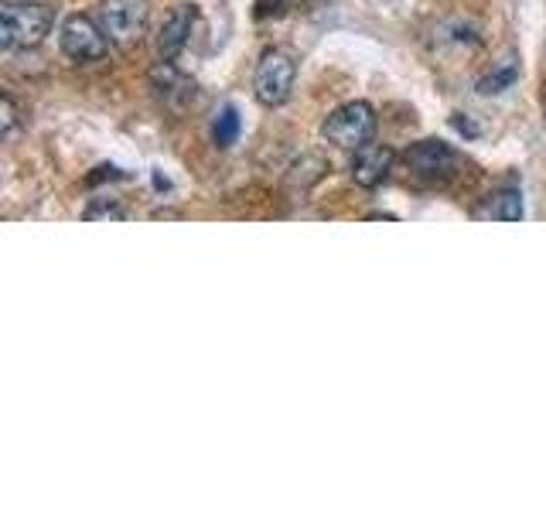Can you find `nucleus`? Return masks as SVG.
Instances as JSON below:
<instances>
[{"label":"nucleus","mask_w":546,"mask_h":512,"mask_svg":"<svg viewBox=\"0 0 546 512\" xmlns=\"http://www.w3.org/2000/svg\"><path fill=\"white\" fill-rule=\"evenodd\" d=\"M59 45L62 52L76 62H99L110 52V35L103 31V24H96L93 18H86V14H72V18L62 21Z\"/></svg>","instance_id":"nucleus-5"},{"label":"nucleus","mask_w":546,"mask_h":512,"mask_svg":"<svg viewBox=\"0 0 546 512\" xmlns=\"http://www.w3.org/2000/svg\"><path fill=\"white\" fill-rule=\"evenodd\" d=\"M55 24V11L45 4H4L0 11V45L4 48H35Z\"/></svg>","instance_id":"nucleus-1"},{"label":"nucleus","mask_w":546,"mask_h":512,"mask_svg":"<svg viewBox=\"0 0 546 512\" xmlns=\"http://www.w3.org/2000/svg\"><path fill=\"white\" fill-rule=\"evenodd\" d=\"M82 216L86 219H123V209H117V205H103V209H96L93 205V209H86Z\"/></svg>","instance_id":"nucleus-12"},{"label":"nucleus","mask_w":546,"mask_h":512,"mask_svg":"<svg viewBox=\"0 0 546 512\" xmlns=\"http://www.w3.org/2000/svg\"><path fill=\"white\" fill-rule=\"evenodd\" d=\"M454 127H458L461 134H468V137H475V134H478V127H471L468 120H454Z\"/></svg>","instance_id":"nucleus-14"},{"label":"nucleus","mask_w":546,"mask_h":512,"mask_svg":"<svg viewBox=\"0 0 546 512\" xmlns=\"http://www.w3.org/2000/svg\"><path fill=\"white\" fill-rule=\"evenodd\" d=\"M478 216H482V219H502V222H519V219H523V195H519L516 188H506V192L488 198V205L478 212Z\"/></svg>","instance_id":"nucleus-9"},{"label":"nucleus","mask_w":546,"mask_h":512,"mask_svg":"<svg viewBox=\"0 0 546 512\" xmlns=\"http://www.w3.org/2000/svg\"><path fill=\"white\" fill-rule=\"evenodd\" d=\"M14 120H18V117H14V99L4 96V134H11V130H14Z\"/></svg>","instance_id":"nucleus-13"},{"label":"nucleus","mask_w":546,"mask_h":512,"mask_svg":"<svg viewBox=\"0 0 546 512\" xmlns=\"http://www.w3.org/2000/svg\"><path fill=\"white\" fill-rule=\"evenodd\" d=\"M393 164H396V154L390 151V147H386V144H372V140H369L366 147H359V151H355L352 181L359 188H379L386 178H390Z\"/></svg>","instance_id":"nucleus-7"},{"label":"nucleus","mask_w":546,"mask_h":512,"mask_svg":"<svg viewBox=\"0 0 546 512\" xmlns=\"http://www.w3.org/2000/svg\"><path fill=\"white\" fill-rule=\"evenodd\" d=\"M195 28V7L192 4H178L175 11L168 14V21L161 24V35H157V52L161 59L175 62L188 45V35Z\"/></svg>","instance_id":"nucleus-8"},{"label":"nucleus","mask_w":546,"mask_h":512,"mask_svg":"<svg viewBox=\"0 0 546 512\" xmlns=\"http://www.w3.org/2000/svg\"><path fill=\"white\" fill-rule=\"evenodd\" d=\"M215 144L219 147H233L239 137V113L236 106H222V113L215 117V130H212Z\"/></svg>","instance_id":"nucleus-11"},{"label":"nucleus","mask_w":546,"mask_h":512,"mask_svg":"<svg viewBox=\"0 0 546 512\" xmlns=\"http://www.w3.org/2000/svg\"><path fill=\"white\" fill-rule=\"evenodd\" d=\"M294 76H297V65L287 52H267L256 65V76H253V96L260 99L263 106H284L294 93Z\"/></svg>","instance_id":"nucleus-4"},{"label":"nucleus","mask_w":546,"mask_h":512,"mask_svg":"<svg viewBox=\"0 0 546 512\" xmlns=\"http://www.w3.org/2000/svg\"><path fill=\"white\" fill-rule=\"evenodd\" d=\"M516 79H519V62L506 59L499 69H492L485 79H478V93H482V96H499V93H506Z\"/></svg>","instance_id":"nucleus-10"},{"label":"nucleus","mask_w":546,"mask_h":512,"mask_svg":"<svg viewBox=\"0 0 546 512\" xmlns=\"http://www.w3.org/2000/svg\"><path fill=\"white\" fill-rule=\"evenodd\" d=\"M407 168L413 171L417 178H427V181H448L454 171H458V151H454L451 144H444V140H420V144H413L407 154Z\"/></svg>","instance_id":"nucleus-6"},{"label":"nucleus","mask_w":546,"mask_h":512,"mask_svg":"<svg viewBox=\"0 0 546 512\" xmlns=\"http://www.w3.org/2000/svg\"><path fill=\"white\" fill-rule=\"evenodd\" d=\"M321 134H325L328 144L345 147V151H359V147H366L376 137V110L369 103H362V99L338 106L321 123Z\"/></svg>","instance_id":"nucleus-2"},{"label":"nucleus","mask_w":546,"mask_h":512,"mask_svg":"<svg viewBox=\"0 0 546 512\" xmlns=\"http://www.w3.org/2000/svg\"><path fill=\"white\" fill-rule=\"evenodd\" d=\"M151 4L147 0H103L99 4V24L117 48H137L147 35Z\"/></svg>","instance_id":"nucleus-3"}]
</instances>
